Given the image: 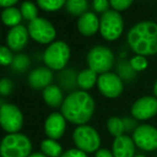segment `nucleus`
I'll return each mask as SVG.
<instances>
[{
	"mask_svg": "<svg viewBox=\"0 0 157 157\" xmlns=\"http://www.w3.org/2000/svg\"><path fill=\"white\" fill-rule=\"evenodd\" d=\"M60 112L72 124L77 126L88 124L95 112L94 98L87 91H73L64 98Z\"/></svg>",
	"mask_w": 157,
	"mask_h": 157,
	"instance_id": "nucleus-1",
	"label": "nucleus"
},
{
	"mask_svg": "<svg viewBox=\"0 0 157 157\" xmlns=\"http://www.w3.org/2000/svg\"><path fill=\"white\" fill-rule=\"evenodd\" d=\"M130 49L139 56H153L157 54V23L152 21H139L127 33Z\"/></svg>",
	"mask_w": 157,
	"mask_h": 157,
	"instance_id": "nucleus-2",
	"label": "nucleus"
},
{
	"mask_svg": "<svg viewBox=\"0 0 157 157\" xmlns=\"http://www.w3.org/2000/svg\"><path fill=\"white\" fill-rule=\"evenodd\" d=\"M31 153V140L21 132L6 134L0 141V157H28Z\"/></svg>",
	"mask_w": 157,
	"mask_h": 157,
	"instance_id": "nucleus-3",
	"label": "nucleus"
},
{
	"mask_svg": "<svg viewBox=\"0 0 157 157\" xmlns=\"http://www.w3.org/2000/svg\"><path fill=\"white\" fill-rule=\"evenodd\" d=\"M72 138L75 147L87 154L95 153L101 149V135L93 126L89 124L77 126L73 132Z\"/></svg>",
	"mask_w": 157,
	"mask_h": 157,
	"instance_id": "nucleus-4",
	"label": "nucleus"
},
{
	"mask_svg": "<svg viewBox=\"0 0 157 157\" xmlns=\"http://www.w3.org/2000/svg\"><path fill=\"white\" fill-rule=\"evenodd\" d=\"M71 57L70 46L63 41H55L49 44L44 52V62L46 66L54 71H62Z\"/></svg>",
	"mask_w": 157,
	"mask_h": 157,
	"instance_id": "nucleus-5",
	"label": "nucleus"
},
{
	"mask_svg": "<svg viewBox=\"0 0 157 157\" xmlns=\"http://www.w3.org/2000/svg\"><path fill=\"white\" fill-rule=\"evenodd\" d=\"M124 30V19L120 12L109 10L99 18V32L108 42L118 40Z\"/></svg>",
	"mask_w": 157,
	"mask_h": 157,
	"instance_id": "nucleus-6",
	"label": "nucleus"
},
{
	"mask_svg": "<svg viewBox=\"0 0 157 157\" xmlns=\"http://www.w3.org/2000/svg\"><path fill=\"white\" fill-rule=\"evenodd\" d=\"M114 62V55L111 49L103 45H96L89 50L87 63L89 68L101 75L111 70Z\"/></svg>",
	"mask_w": 157,
	"mask_h": 157,
	"instance_id": "nucleus-7",
	"label": "nucleus"
},
{
	"mask_svg": "<svg viewBox=\"0 0 157 157\" xmlns=\"http://www.w3.org/2000/svg\"><path fill=\"white\" fill-rule=\"evenodd\" d=\"M24 126V114L16 105L4 103L0 107V127L6 134L21 132Z\"/></svg>",
	"mask_w": 157,
	"mask_h": 157,
	"instance_id": "nucleus-8",
	"label": "nucleus"
},
{
	"mask_svg": "<svg viewBox=\"0 0 157 157\" xmlns=\"http://www.w3.org/2000/svg\"><path fill=\"white\" fill-rule=\"evenodd\" d=\"M137 147L144 152H154L157 150V128L154 125L139 124L132 135Z\"/></svg>",
	"mask_w": 157,
	"mask_h": 157,
	"instance_id": "nucleus-9",
	"label": "nucleus"
},
{
	"mask_svg": "<svg viewBox=\"0 0 157 157\" xmlns=\"http://www.w3.org/2000/svg\"><path fill=\"white\" fill-rule=\"evenodd\" d=\"M96 86L101 94L107 98H117L124 91V83L122 78L111 72L98 75Z\"/></svg>",
	"mask_w": 157,
	"mask_h": 157,
	"instance_id": "nucleus-10",
	"label": "nucleus"
},
{
	"mask_svg": "<svg viewBox=\"0 0 157 157\" xmlns=\"http://www.w3.org/2000/svg\"><path fill=\"white\" fill-rule=\"evenodd\" d=\"M29 35L34 41L41 44L52 43L56 37V29L49 21L42 17L33 19L28 25Z\"/></svg>",
	"mask_w": 157,
	"mask_h": 157,
	"instance_id": "nucleus-11",
	"label": "nucleus"
},
{
	"mask_svg": "<svg viewBox=\"0 0 157 157\" xmlns=\"http://www.w3.org/2000/svg\"><path fill=\"white\" fill-rule=\"evenodd\" d=\"M130 113L137 121H147L157 116V98L154 95H144L138 98L130 108Z\"/></svg>",
	"mask_w": 157,
	"mask_h": 157,
	"instance_id": "nucleus-12",
	"label": "nucleus"
},
{
	"mask_svg": "<svg viewBox=\"0 0 157 157\" xmlns=\"http://www.w3.org/2000/svg\"><path fill=\"white\" fill-rule=\"evenodd\" d=\"M66 119L61 112H52L44 122V132L47 138L59 140L66 130Z\"/></svg>",
	"mask_w": 157,
	"mask_h": 157,
	"instance_id": "nucleus-13",
	"label": "nucleus"
},
{
	"mask_svg": "<svg viewBox=\"0 0 157 157\" xmlns=\"http://www.w3.org/2000/svg\"><path fill=\"white\" fill-rule=\"evenodd\" d=\"M52 79L54 74L50 68L47 66H39L30 72L28 76V83L32 89L43 91L46 87L52 85Z\"/></svg>",
	"mask_w": 157,
	"mask_h": 157,
	"instance_id": "nucleus-14",
	"label": "nucleus"
},
{
	"mask_svg": "<svg viewBox=\"0 0 157 157\" xmlns=\"http://www.w3.org/2000/svg\"><path fill=\"white\" fill-rule=\"evenodd\" d=\"M136 147L132 137L124 134L113 139L111 151L114 157H134L136 155Z\"/></svg>",
	"mask_w": 157,
	"mask_h": 157,
	"instance_id": "nucleus-15",
	"label": "nucleus"
},
{
	"mask_svg": "<svg viewBox=\"0 0 157 157\" xmlns=\"http://www.w3.org/2000/svg\"><path fill=\"white\" fill-rule=\"evenodd\" d=\"M29 39V31L23 25H18L13 27L9 31L8 36H6V42L10 49L14 52H19L28 43Z\"/></svg>",
	"mask_w": 157,
	"mask_h": 157,
	"instance_id": "nucleus-16",
	"label": "nucleus"
},
{
	"mask_svg": "<svg viewBox=\"0 0 157 157\" xmlns=\"http://www.w3.org/2000/svg\"><path fill=\"white\" fill-rule=\"evenodd\" d=\"M79 32L86 36H91L99 30V18L93 12H86L77 21Z\"/></svg>",
	"mask_w": 157,
	"mask_h": 157,
	"instance_id": "nucleus-17",
	"label": "nucleus"
},
{
	"mask_svg": "<svg viewBox=\"0 0 157 157\" xmlns=\"http://www.w3.org/2000/svg\"><path fill=\"white\" fill-rule=\"evenodd\" d=\"M42 95L46 105L52 108H61L65 98L63 96L62 89L57 85H50L46 87L42 91Z\"/></svg>",
	"mask_w": 157,
	"mask_h": 157,
	"instance_id": "nucleus-18",
	"label": "nucleus"
},
{
	"mask_svg": "<svg viewBox=\"0 0 157 157\" xmlns=\"http://www.w3.org/2000/svg\"><path fill=\"white\" fill-rule=\"evenodd\" d=\"M98 74L92 71L91 68H85L77 74V86L82 91H89L93 89L94 86L97 85Z\"/></svg>",
	"mask_w": 157,
	"mask_h": 157,
	"instance_id": "nucleus-19",
	"label": "nucleus"
},
{
	"mask_svg": "<svg viewBox=\"0 0 157 157\" xmlns=\"http://www.w3.org/2000/svg\"><path fill=\"white\" fill-rule=\"evenodd\" d=\"M42 153L47 157H60L63 154V147L58 140L46 138L40 144Z\"/></svg>",
	"mask_w": 157,
	"mask_h": 157,
	"instance_id": "nucleus-20",
	"label": "nucleus"
},
{
	"mask_svg": "<svg viewBox=\"0 0 157 157\" xmlns=\"http://www.w3.org/2000/svg\"><path fill=\"white\" fill-rule=\"evenodd\" d=\"M23 15L21 13V10L15 6H10L6 8L1 13V21L4 25L10 26V27H15V26L21 25Z\"/></svg>",
	"mask_w": 157,
	"mask_h": 157,
	"instance_id": "nucleus-21",
	"label": "nucleus"
},
{
	"mask_svg": "<svg viewBox=\"0 0 157 157\" xmlns=\"http://www.w3.org/2000/svg\"><path fill=\"white\" fill-rule=\"evenodd\" d=\"M65 9L71 15L73 16H81L88 12L89 2L88 0H66Z\"/></svg>",
	"mask_w": 157,
	"mask_h": 157,
	"instance_id": "nucleus-22",
	"label": "nucleus"
},
{
	"mask_svg": "<svg viewBox=\"0 0 157 157\" xmlns=\"http://www.w3.org/2000/svg\"><path fill=\"white\" fill-rule=\"evenodd\" d=\"M107 126V130L113 138L120 137L125 134V126L123 119L119 118V117H110L107 120L106 123Z\"/></svg>",
	"mask_w": 157,
	"mask_h": 157,
	"instance_id": "nucleus-23",
	"label": "nucleus"
},
{
	"mask_svg": "<svg viewBox=\"0 0 157 157\" xmlns=\"http://www.w3.org/2000/svg\"><path fill=\"white\" fill-rule=\"evenodd\" d=\"M19 10L23 17L27 21H32L33 19L37 18V8L31 1H24Z\"/></svg>",
	"mask_w": 157,
	"mask_h": 157,
	"instance_id": "nucleus-24",
	"label": "nucleus"
},
{
	"mask_svg": "<svg viewBox=\"0 0 157 157\" xmlns=\"http://www.w3.org/2000/svg\"><path fill=\"white\" fill-rule=\"evenodd\" d=\"M29 65H30V59H29V57L25 54L16 55V56L14 57V60H13L12 64H11L12 70L18 73L25 72Z\"/></svg>",
	"mask_w": 157,
	"mask_h": 157,
	"instance_id": "nucleus-25",
	"label": "nucleus"
},
{
	"mask_svg": "<svg viewBox=\"0 0 157 157\" xmlns=\"http://www.w3.org/2000/svg\"><path fill=\"white\" fill-rule=\"evenodd\" d=\"M36 1L41 9L52 12V11L60 10L62 6H65L66 0H36Z\"/></svg>",
	"mask_w": 157,
	"mask_h": 157,
	"instance_id": "nucleus-26",
	"label": "nucleus"
},
{
	"mask_svg": "<svg viewBox=\"0 0 157 157\" xmlns=\"http://www.w3.org/2000/svg\"><path fill=\"white\" fill-rule=\"evenodd\" d=\"M129 66L135 72H142V71L147 70V67L149 66V61H147V57L136 55L130 59Z\"/></svg>",
	"mask_w": 157,
	"mask_h": 157,
	"instance_id": "nucleus-27",
	"label": "nucleus"
},
{
	"mask_svg": "<svg viewBox=\"0 0 157 157\" xmlns=\"http://www.w3.org/2000/svg\"><path fill=\"white\" fill-rule=\"evenodd\" d=\"M12 50L6 46H0V65H11L14 60Z\"/></svg>",
	"mask_w": 157,
	"mask_h": 157,
	"instance_id": "nucleus-28",
	"label": "nucleus"
},
{
	"mask_svg": "<svg viewBox=\"0 0 157 157\" xmlns=\"http://www.w3.org/2000/svg\"><path fill=\"white\" fill-rule=\"evenodd\" d=\"M14 89V83L11 79L2 78L0 79V95L2 96H8L12 93Z\"/></svg>",
	"mask_w": 157,
	"mask_h": 157,
	"instance_id": "nucleus-29",
	"label": "nucleus"
},
{
	"mask_svg": "<svg viewBox=\"0 0 157 157\" xmlns=\"http://www.w3.org/2000/svg\"><path fill=\"white\" fill-rule=\"evenodd\" d=\"M110 6H112L114 11L120 12V11H125L132 4L134 0H109Z\"/></svg>",
	"mask_w": 157,
	"mask_h": 157,
	"instance_id": "nucleus-30",
	"label": "nucleus"
},
{
	"mask_svg": "<svg viewBox=\"0 0 157 157\" xmlns=\"http://www.w3.org/2000/svg\"><path fill=\"white\" fill-rule=\"evenodd\" d=\"M110 2L109 0H93V8L96 12L104 14L105 12L109 11Z\"/></svg>",
	"mask_w": 157,
	"mask_h": 157,
	"instance_id": "nucleus-31",
	"label": "nucleus"
},
{
	"mask_svg": "<svg viewBox=\"0 0 157 157\" xmlns=\"http://www.w3.org/2000/svg\"><path fill=\"white\" fill-rule=\"evenodd\" d=\"M60 157H89L87 153H85L81 150L77 149V147H72L66 151L63 152V154Z\"/></svg>",
	"mask_w": 157,
	"mask_h": 157,
	"instance_id": "nucleus-32",
	"label": "nucleus"
},
{
	"mask_svg": "<svg viewBox=\"0 0 157 157\" xmlns=\"http://www.w3.org/2000/svg\"><path fill=\"white\" fill-rule=\"evenodd\" d=\"M123 122H124V126H125V132H132V134L134 132V130L137 128L138 126V121L136 119L129 118V117H125L123 118Z\"/></svg>",
	"mask_w": 157,
	"mask_h": 157,
	"instance_id": "nucleus-33",
	"label": "nucleus"
},
{
	"mask_svg": "<svg viewBox=\"0 0 157 157\" xmlns=\"http://www.w3.org/2000/svg\"><path fill=\"white\" fill-rule=\"evenodd\" d=\"M94 157H114L111 150H108L106 147H101L97 152L94 153Z\"/></svg>",
	"mask_w": 157,
	"mask_h": 157,
	"instance_id": "nucleus-34",
	"label": "nucleus"
},
{
	"mask_svg": "<svg viewBox=\"0 0 157 157\" xmlns=\"http://www.w3.org/2000/svg\"><path fill=\"white\" fill-rule=\"evenodd\" d=\"M18 0H0V6H3L6 8H10V6H13Z\"/></svg>",
	"mask_w": 157,
	"mask_h": 157,
	"instance_id": "nucleus-35",
	"label": "nucleus"
},
{
	"mask_svg": "<svg viewBox=\"0 0 157 157\" xmlns=\"http://www.w3.org/2000/svg\"><path fill=\"white\" fill-rule=\"evenodd\" d=\"M28 157H47V156L44 155L42 152H32V153L30 154Z\"/></svg>",
	"mask_w": 157,
	"mask_h": 157,
	"instance_id": "nucleus-36",
	"label": "nucleus"
},
{
	"mask_svg": "<svg viewBox=\"0 0 157 157\" xmlns=\"http://www.w3.org/2000/svg\"><path fill=\"white\" fill-rule=\"evenodd\" d=\"M153 93H154V96L157 98V79L154 82V86H153Z\"/></svg>",
	"mask_w": 157,
	"mask_h": 157,
	"instance_id": "nucleus-37",
	"label": "nucleus"
},
{
	"mask_svg": "<svg viewBox=\"0 0 157 157\" xmlns=\"http://www.w3.org/2000/svg\"><path fill=\"white\" fill-rule=\"evenodd\" d=\"M134 157H147L145 155H143V154H136Z\"/></svg>",
	"mask_w": 157,
	"mask_h": 157,
	"instance_id": "nucleus-38",
	"label": "nucleus"
},
{
	"mask_svg": "<svg viewBox=\"0 0 157 157\" xmlns=\"http://www.w3.org/2000/svg\"><path fill=\"white\" fill-rule=\"evenodd\" d=\"M0 107H1V104H0Z\"/></svg>",
	"mask_w": 157,
	"mask_h": 157,
	"instance_id": "nucleus-39",
	"label": "nucleus"
}]
</instances>
